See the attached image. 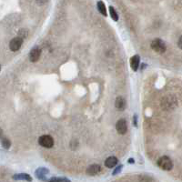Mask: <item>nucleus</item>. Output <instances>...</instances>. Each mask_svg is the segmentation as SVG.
<instances>
[{
  "instance_id": "obj_1",
  "label": "nucleus",
  "mask_w": 182,
  "mask_h": 182,
  "mask_svg": "<svg viewBox=\"0 0 182 182\" xmlns=\"http://www.w3.org/2000/svg\"><path fill=\"white\" fill-rule=\"evenodd\" d=\"M161 107L166 111H170L175 109L178 107V100L175 96L169 95L162 98L161 100Z\"/></svg>"
},
{
  "instance_id": "obj_2",
  "label": "nucleus",
  "mask_w": 182,
  "mask_h": 182,
  "mask_svg": "<svg viewBox=\"0 0 182 182\" xmlns=\"http://www.w3.org/2000/svg\"><path fill=\"white\" fill-rule=\"evenodd\" d=\"M158 166L163 170L169 171L173 169V162L170 159V158L167 157V156H163L160 158H158Z\"/></svg>"
},
{
  "instance_id": "obj_3",
  "label": "nucleus",
  "mask_w": 182,
  "mask_h": 182,
  "mask_svg": "<svg viewBox=\"0 0 182 182\" xmlns=\"http://www.w3.org/2000/svg\"><path fill=\"white\" fill-rule=\"evenodd\" d=\"M150 47L155 52L158 53V54H163V53H165L167 50V46H166L165 42L161 39H158V38L154 39L152 42H151Z\"/></svg>"
},
{
  "instance_id": "obj_4",
  "label": "nucleus",
  "mask_w": 182,
  "mask_h": 182,
  "mask_svg": "<svg viewBox=\"0 0 182 182\" xmlns=\"http://www.w3.org/2000/svg\"><path fill=\"white\" fill-rule=\"evenodd\" d=\"M38 143L43 148H50L54 146V139H53V138L49 135H44V136H41L38 139Z\"/></svg>"
},
{
  "instance_id": "obj_5",
  "label": "nucleus",
  "mask_w": 182,
  "mask_h": 182,
  "mask_svg": "<svg viewBox=\"0 0 182 182\" xmlns=\"http://www.w3.org/2000/svg\"><path fill=\"white\" fill-rule=\"evenodd\" d=\"M22 44H23V38H21L20 36L15 37V38H13L9 43V48L11 51L16 52L20 49Z\"/></svg>"
},
{
  "instance_id": "obj_6",
  "label": "nucleus",
  "mask_w": 182,
  "mask_h": 182,
  "mask_svg": "<svg viewBox=\"0 0 182 182\" xmlns=\"http://www.w3.org/2000/svg\"><path fill=\"white\" fill-rule=\"evenodd\" d=\"M116 130L118 134L120 135H124L127 131V121L123 118L119 119L117 124H116Z\"/></svg>"
},
{
  "instance_id": "obj_7",
  "label": "nucleus",
  "mask_w": 182,
  "mask_h": 182,
  "mask_svg": "<svg viewBox=\"0 0 182 182\" xmlns=\"http://www.w3.org/2000/svg\"><path fill=\"white\" fill-rule=\"evenodd\" d=\"M40 56H41V49L38 47L34 48L29 53V60L31 62H36L40 58Z\"/></svg>"
},
{
  "instance_id": "obj_8",
  "label": "nucleus",
  "mask_w": 182,
  "mask_h": 182,
  "mask_svg": "<svg viewBox=\"0 0 182 182\" xmlns=\"http://www.w3.org/2000/svg\"><path fill=\"white\" fill-rule=\"evenodd\" d=\"M100 171H101V167L98 164H92L88 168L87 174L89 176H96Z\"/></svg>"
},
{
  "instance_id": "obj_9",
  "label": "nucleus",
  "mask_w": 182,
  "mask_h": 182,
  "mask_svg": "<svg viewBox=\"0 0 182 182\" xmlns=\"http://www.w3.org/2000/svg\"><path fill=\"white\" fill-rule=\"evenodd\" d=\"M140 57L139 55H135L130 58V66L133 71H138L139 68Z\"/></svg>"
},
{
  "instance_id": "obj_10",
  "label": "nucleus",
  "mask_w": 182,
  "mask_h": 182,
  "mask_svg": "<svg viewBox=\"0 0 182 182\" xmlns=\"http://www.w3.org/2000/svg\"><path fill=\"white\" fill-rule=\"evenodd\" d=\"M48 173H49V170L47 168H38L35 172L36 176L41 180H47L46 179V177H47V175H48Z\"/></svg>"
},
{
  "instance_id": "obj_11",
  "label": "nucleus",
  "mask_w": 182,
  "mask_h": 182,
  "mask_svg": "<svg viewBox=\"0 0 182 182\" xmlns=\"http://www.w3.org/2000/svg\"><path fill=\"white\" fill-rule=\"evenodd\" d=\"M118 164V158L114 156L108 157L107 159L105 160V166L108 169H112L114 167H116Z\"/></svg>"
},
{
  "instance_id": "obj_12",
  "label": "nucleus",
  "mask_w": 182,
  "mask_h": 182,
  "mask_svg": "<svg viewBox=\"0 0 182 182\" xmlns=\"http://www.w3.org/2000/svg\"><path fill=\"white\" fill-rule=\"evenodd\" d=\"M115 107L118 109V110H124L126 108V101L123 97H118L115 100Z\"/></svg>"
},
{
  "instance_id": "obj_13",
  "label": "nucleus",
  "mask_w": 182,
  "mask_h": 182,
  "mask_svg": "<svg viewBox=\"0 0 182 182\" xmlns=\"http://www.w3.org/2000/svg\"><path fill=\"white\" fill-rule=\"evenodd\" d=\"M14 180H24V181H31L32 178L30 177L28 174L26 173H19V174H16L13 177Z\"/></svg>"
},
{
  "instance_id": "obj_14",
  "label": "nucleus",
  "mask_w": 182,
  "mask_h": 182,
  "mask_svg": "<svg viewBox=\"0 0 182 182\" xmlns=\"http://www.w3.org/2000/svg\"><path fill=\"white\" fill-rule=\"evenodd\" d=\"M97 6L98 11H99V13H100L101 15H103L104 17H107V16H108L107 8H106V6H105L104 2H102V1H98L97 4Z\"/></svg>"
},
{
  "instance_id": "obj_15",
  "label": "nucleus",
  "mask_w": 182,
  "mask_h": 182,
  "mask_svg": "<svg viewBox=\"0 0 182 182\" xmlns=\"http://www.w3.org/2000/svg\"><path fill=\"white\" fill-rule=\"evenodd\" d=\"M109 15H110V17L111 18L114 20V21H118V15L117 13V11L115 10V8H114L113 6H109Z\"/></svg>"
},
{
  "instance_id": "obj_16",
  "label": "nucleus",
  "mask_w": 182,
  "mask_h": 182,
  "mask_svg": "<svg viewBox=\"0 0 182 182\" xmlns=\"http://www.w3.org/2000/svg\"><path fill=\"white\" fill-rule=\"evenodd\" d=\"M1 145L5 149H8L11 147V142L8 139L6 138H2L1 139Z\"/></svg>"
},
{
  "instance_id": "obj_17",
  "label": "nucleus",
  "mask_w": 182,
  "mask_h": 182,
  "mask_svg": "<svg viewBox=\"0 0 182 182\" xmlns=\"http://www.w3.org/2000/svg\"><path fill=\"white\" fill-rule=\"evenodd\" d=\"M18 36H20L21 38H26V37L27 36V31L26 29H20L19 32H18Z\"/></svg>"
},
{
  "instance_id": "obj_18",
  "label": "nucleus",
  "mask_w": 182,
  "mask_h": 182,
  "mask_svg": "<svg viewBox=\"0 0 182 182\" xmlns=\"http://www.w3.org/2000/svg\"><path fill=\"white\" fill-rule=\"evenodd\" d=\"M48 181H67V182H69L70 180L68 179V178H51L48 179Z\"/></svg>"
},
{
  "instance_id": "obj_19",
  "label": "nucleus",
  "mask_w": 182,
  "mask_h": 182,
  "mask_svg": "<svg viewBox=\"0 0 182 182\" xmlns=\"http://www.w3.org/2000/svg\"><path fill=\"white\" fill-rule=\"evenodd\" d=\"M122 168H123V166L122 165H120V166H118V167H117V168L115 169V170L113 171V175L115 176V175H117V174H118L121 170H122Z\"/></svg>"
},
{
  "instance_id": "obj_20",
  "label": "nucleus",
  "mask_w": 182,
  "mask_h": 182,
  "mask_svg": "<svg viewBox=\"0 0 182 182\" xmlns=\"http://www.w3.org/2000/svg\"><path fill=\"white\" fill-rule=\"evenodd\" d=\"M178 48H179L180 49H182V36L179 37V39H178Z\"/></svg>"
},
{
  "instance_id": "obj_21",
  "label": "nucleus",
  "mask_w": 182,
  "mask_h": 182,
  "mask_svg": "<svg viewBox=\"0 0 182 182\" xmlns=\"http://www.w3.org/2000/svg\"><path fill=\"white\" fill-rule=\"evenodd\" d=\"M136 118H138V117H136V115H135L134 116V125L136 127L138 126V123H136Z\"/></svg>"
},
{
  "instance_id": "obj_22",
  "label": "nucleus",
  "mask_w": 182,
  "mask_h": 182,
  "mask_svg": "<svg viewBox=\"0 0 182 182\" xmlns=\"http://www.w3.org/2000/svg\"><path fill=\"white\" fill-rule=\"evenodd\" d=\"M128 163H130V164H134L135 163L134 158H130V159H128Z\"/></svg>"
}]
</instances>
